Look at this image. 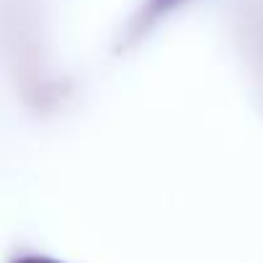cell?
<instances>
[{
	"mask_svg": "<svg viewBox=\"0 0 263 263\" xmlns=\"http://www.w3.org/2000/svg\"><path fill=\"white\" fill-rule=\"evenodd\" d=\"M178 0H153V11H165L171 6H176Z\"/></svg>",
	"mask_w": 263,
	"mask_h": 263,
	"instance_id": "cell-1",
	"label": "cell"
},
{
	"mask_svg": "<svg viewBox=\"0 0 263 263\" xmlns=\"http://www.w3.org/2000/svg\"><path fill=\"white\" fill-rule=\"evenodd\" d=\"M16 263H57V260H49V258H21Z\"/></svg>",
	"mask_w": 263,
	"mask_h": 263,
	"instance_id": "cell-2",
	"label": "cell"
}]
</instances>
